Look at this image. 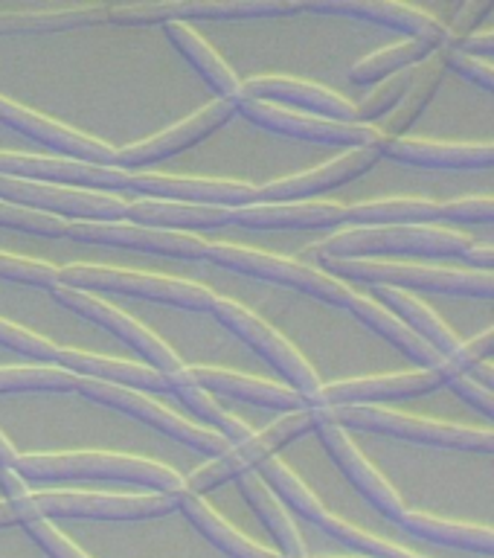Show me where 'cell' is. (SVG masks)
<instances>
[{
    "instance_id": "4",
    "label": "cell",
    "mask_w": 494,
    "mask_h": 558,
    "mask_svg": "<svg viewBox=\"0 0 494 558\" xmlns=\"http://www.w3.org/2000/svg\"><path fill=\"white\" fill-rule=\"evenodd\" d=\"M181 495H87V492H38L15 504L21 526L50 518H82V521H155L178 509Z\"/></svg>"
},
{
    "instance_id": "50",
    "label": "cell",
    "mask_w": 494,
    "mask_h": 558,
    "mask_svg": "<svg viewBox=\"0 0 494 558\" xmlns=\"http://www.w3.org/2000/svg\"><path fill=\"white\" fill-rule=\"evenodd\" d=\"M26 532L33 535L35 544H38L50 558H87L85 553H82L68 535H61L50 521H29L26 523Z\"/></svg>"
},
{
    "instance_id": "31",
    "label": "cell",
    "mask_w": 494,
    "mask_h": 558,
    "mask_svg": "<svg viewBox=\"0 0 494 558\" xmlns=\"http://www.w3.org/2000/svg\"><path fill=\"white\" fill-rule=\"evenodd\" d=\"M445 50L439 47V50H434L431 56H427L422 64H419L417 70V78L410 82L408 94L401 96V102L393 108L390 113H387V120H384V125L378 129V134H382L384 143H390V140H399L405 131L413 125V122L419 120V113L425 111L427 102L434 99V94L439 90V85H443L445 78Z\"/></svg>"
},
{
    "instance_id": "35",
    "label": "cell",
    "mask_w": 494,
    "mask_h": 558,
    "mask_svg": "<svg viewBox=\"0 0 494 558\" xmlns=\"http://www.w3.org/2000/svg\"><path fill=\"white\" fill-rule=\"evenodd\" d=\"M178 509H181L195 530L204 535V538L218 549V553H225L227 558H282L279 553H270V549L260 547V544H253L242 535V532H236L230 523L221 518L218 512H213L201 497L192 495H181L178 497Z\"/></svg>"
},
{
    "instance_id": "42",
    "label": "cell",
    "mask_w": 494,
    "mask_h": 558,
    "mask_svg": "<svg viewBox=\"0 0 494 558\" xmlns=\"http://www.w3.org/2000/svg\"><path fill=\"white\" fill-rule=\"evenodd\" d=\"M326 535H332L335 541L340 544H347V547L358 549V553H364L370 558H425V556H417V553H410V549L399 547V544H390V541L378 538V535H370V532L358 530L352 523L340 521L335 514H323L321 521H317Z\"/></svg>"
},
{
    "instance_id": "43",
    "label": "cell",
    "mask_w": 494,
    "mask_h": 558,
    "mask_svg": "<svg viewBox=\"0 0 494 558\" xmlns=\"http://www.w3.org/2000/svg\"><path fill=\"white\" fill-rule=\"evenodd\" d=\"M172 390L178 392V399H181L183 404H186V408H190L192 413H195V416L213 422V425L218 427V436H225V439L230 445H233V442L239 445V442H242V439H248V436L253 434L251 427L242 425L239 418H233V416H230V413H227V410L218 408L216 399H213L209 392L198 390L195 384L181 381V384H174Z\"/></svg>"
},
{
    "instance_id": "8",
    "label": "cell",
    "mask_w": 494,
    "mask_h": 558,
    "mask_svg": "<svg viewBox=\"0 0 494 558\" xmlns=\"http://www.w3.org/2000/svg\"><path fill=\"white\" fill-rule=\"evenodd\" d=\"M207 259H213L227 270L260 277L265 282H274V286L291 288V291L323 300V303L335 305V308H347V312H352V305L358 300L356 291L344 286L340 279L329 277L323 270L309 268L303 262L279 259V256H270V253L248 251V247H236V244H209Z\"/></svg>"
},
{
    "instance_id": "53",
    "label": "cell",
    "mask_w": 494,
    "mask_h": 558,
    "mask_svg": "<svg viewBox=\"0 0 494 558\" xmlns=\"http://www.w3.org/2000/svg\"><path fill=\"white\" fill-rule=\"evenodd\" d=\"M448 387H451L460 399H466L471 408H478L480 413H486V416L494 418V392L486 390L483 384L474 381L469 373H454L448 378Z\"/></svg>"
},
{
    "instance_id": "58",
    "label": "cell",
    "mask_w": 494,
    "mask_h": 558,
    "mask_svg": "<svg viewBox=\"0 0 494 558\" xmlns=\"http://www.w3.org/2000/svg\"><path fill=\"white\" fill-rule=\"evenodd\" d=\"M21 453L12 448V442H9L7 436L0 434V469H15V462Z\"/></svg>"
},
{
    "instance_id": "28",
    "label": "cell",
    "mask_w": 494,
    "mask_h": 558,
    "mask_svg": "<svg viewBox=\"0 0 494 558\" xmlns=\"http://www.w3.org/2000/svg\"><path fill=\"white\" fill-rule=\"evenodd\" d=\"M56 366L73 375H82V378H94V381L113 384V387H129V390H172L169 378L152 369V366L113 361V357L103 355H87V352H79V349H59Z\"/></svg>"
},
{
    "instance_id": "46",
    "label": "cell",
    "mask_w": 494,
    "mask_h": 558,
    "mask_svg": "<svg viewBox=\"0 0 494 558\" xmlns=\"http://www.w3.org/2000/svg\"><path fill=\"white\" fill-rule=\"evenodd\" d=\"M0 279H9V282H17V286L50 288L52 291V288L59 286V268H52L47 262L0 253Z\"/></svg>"
},
{
    "instance_id": "12",
    "label": "cell",
    "mask_w": 494,
    "mask_h": 558,
    "mask_svg": "<svg viewBox=\"0 0 494 558\" xmlns=\"http://www.w3.org/2000/svg\"><path fill=\"white\" fill-rule=\"evenodd\" d=\"M213 314L225 323L227 329L233 331L236 338H242L244 343L256 349L270 366H277L279 373L291 381V390L300 392V396L309 401V408H312L314 396H317L323 387L321 378H317V373L312 369V364H309L282 335H277L268 323L260 320L256 314H251L244 305L233 303V300H221V296H218L216 305H213Z\"/></svg>"
},
{
    "instance_id": "27",
    "label": "cell",
    "mask_w": 494,
    "mask_h": 558,
    "mask_svg": "<svg viewBox=\"0 0 494 558\" xmlns=\"http://www.w3.org/2000/svg\"><path fill=\"white\" fill-rule=\"evenodd\" d=\"M347 221V207L332 201H297V204H251L233 209V225L251 230H323Z\"/></svg>"
},
{
    "instance_id": "52",
    "label": "cell",
    "mask_w": 494,
    "mask_h": 558,
    "mask_svg": "<svg viewBox=\"0 0 494 558\" xmlns=\"http://www.w3.org/2000/svg\"><path fill=\"white\" fill-rule=\"evenodd\" d=\"M494 357V329L483 331L478 338L466 340L460 347V352L448 361L451 373H469L471 366L483 364V361H492Z\"/></svg>"
},
{
    "instance_id": "2",
    "label": "cell",
    "mask_w": 494,
    "mask_h": 558,
    "mask_svg": "<svg viewBox=\"0 0 494 558\" xmlns=\"http://www.w3.org/2000/svg\"><path fill=\"white\" fill-rule=\"evenodd\" d=\"M474 247L466 233L436 225H390V227H349L326 242L314 244L303 256L314 262L366 259L378 253H425V256H466Z\"/></svg>"
},
{
    "instance_id": "55",
    "label": "cell",
    "mask_w": 494,
    "mask_h": 558,
    "mask_svg": "<svg viewBox=\"0 0 494 558\" xmlns=\"http://www.w3.org/2000/svg\"><path fill=\"white\" fill-rule=\"evenodd\" d=\"M462 259L469 262L471 270H492L494 274V244H474Z\"/></svg>"
},
{
    "instance_id": "10",
    "label": "cell",
    "mask_w": 494,
    "mask_h": 558,
    "mask_svg": "<svg viewBox=\"0 0 494 558\" xmlns=\"http://www.w3.org/2000/svg\"><path fill=\"white\" fill-rule=\"evenodd\" d=\"M303 12V0H157L108 7V24L152 26L183 24L192 17L233 21V17H286Z\"/></svg>"
},
{
    "instance_id": "29",
    "label": "cell",
    "mask_w": 494,
    "mask_h": 558,
    "mask_svg": "<svg viewBox=\"0 0 494 558\" xmlns=\"http://www.w3.org/2000/svg\"><path fill=\"white\" fill-rule=\"evenodd\" d=\"M125 221L155 230H207V227L233 225L230 207H201V204H178V201L140 198L125 204Z\"/></svg>"
},
{
    "instance_id": "45",
    "label": "cell",
    "mask_w": 494,
    "mask_h": 558,
    "mask_svg": "<svg viewBox=\"0 0 494 558\" xmlns=\"http://www.w3.org/2000/svg\"><path fill=\"white\" fill-rule=\"evenodd\" d=\"M0 227H7V230H21V233L61 239V235H68L70 221H61V218L47 216V213H35V209L15 207V204L0 201Z\"/></svg>"
},
{
    "instance_id": "23",
    "label": "cell",
    "mask_w": 494,
    "mask_h": 558,
    "mask_svg": "<svg viewBox=\"0 0 494 558\" xmlns=\"http://www.w3.org/2000/svg\"><path fill=\"white\" fill-rule=\"evenodd\" d=\"M317 434H321L326 451H329L332 457H335V462L340 465V471L349 477V483H352V486H356L358 492L384 514V518H390V521L396 523H401L408 518V506H405V500L399 497V492H396V488L366 462V457L358 451L356 442L349 439L344 427L321 422V425H317Z\"/></svg>"
},
{
    "instance_id": "19",
    "label": "cell",
    "mask_w": 494,
    "mask_h": 558,
    "mask_svg": "<svg viewBox=\"0 0 494 558\" xmlns=\"http://www.w3.org/2000/svg\"><path fill=\"white\" fill-rule=\"evenodd\" d=\"M68 235L82 244H103V247H125V251L160 253L172 259H207L209 242L190 233L155 230L137 225H70Z\"/></svg>"
},
{
    "instance_id": "1",
    "label": "cell",
    "mask_w": 494,
    "mask_h": 558,
    "mask_svg": "<svg viewBox=\"0 0 494 558\" xmlns=\"http://www.w3.org/2000/svg\"><path fill=\"white\" fill-rule=\"evenodd\" d=\"M15 471L26 483H61V480H113L131 486L157 488L160 495H183V477L152 460L125 453H26L17 457Z\"/></svg>"
},
{
    "instance_id": "59",
    "label": "cell",
    "mask_w": 494,
    "mask_h": 558,
    "mask_svg": "<svg viewBox=\"0 0 494 558\" xmlns=\"http://www.w3.org/2000/svg\"><path fill=\"white\" fill-rule=\"evenodd\" d=\"M3 526H21L15 504H9V500H0V530H3Z\"/></svg>"
},
{
    "instance_id": "13",
    "label": "cell",
    "mask_w": 494,
    "mask_h": 558,
    "mask_svg": "<svg viewBox=\"0 0 494 558\" xmlns=\"http://www.w3.org/2000/svg\"><path fill=\"white\" fill-rule=\"evenodd\" d=\"M52 294H56V300H59L64 308L76 312L79 317H87V320L99 323V326H105V329L111 331L113 338L125 340L134 352H140V355L146 357L148 364H152V369L166 375L172 387L183 381L186 366L181 364V357L174 355L172 349L166 347L157 335H152L146 326H140L137 320H131L129 314L117 312L113 305L103 303V300H96V296L85 294V291H73V288L56 286L52 288Z\"/></svg>"
},
{
    "instance_id": "47",
    "label": "cell",
    "mask_w": 494,
    "mask_h": 558,
    "mask_svg": "<svg viewBox=\"0 0 494 558\" xmlns=\"http://www.w3.org/2000/svg\"><path fill=\"white\" fill-rule=\"evenodd\" d=\"M0 347L35 357V361H44L47 366H56V357H59L61 349L56 343H50V340H44L41 335L21 329L15 323L3 320V317H0Z\"/></svg>"
},
{
    "instance_id": "21",
    "label": "cell",
    "mask_w": 494,
    "mask_h": 558,
    "mask_svg": "<svg viewBox=\"0 0 494 558\" xmlns=\"http://www.w3.org/2000/svg\"><path fill=\"white\" fill-rule=\"evenodd\" d=\"M239 99L277 105V108L288 105V111L312 113V117H323V120L358 122L356 105L349 102V99H344V96L329 90V87L312 85V82H300V78H251V82H244L242 85V96H239Z\"/></svg>"
},
{
    "instance_id": "34",
    "label": "cell",
    "mask_w": 494,
    "mask_h": 558,
    "mask_svg": "<svg viewBox=\"0 0 494 558\" xmlns=\"http://www.w3.org/2000/svg\"><path fill=\"white\" fill-rule=\"evenodd\" d=\"M349 314H356L358 320L364 323V326H370L375 335H382L384 340H390L393 347L401 349V352L408 357H413L417 364H422V369H451L443 355H436L425 340L417 338V335H413L396 314L387 312L382 303H373V300H366V296L358 294L356 305H352V312Z\"/></svg>"
},
{
    "instance_id": "14",
    "label": "cell",
    "mask_w": 494,
    "mask_h": 558,
    "mask_svg": "<svg viewBox=\"0 0 494 558\" xmlns=\"http://www.w3.org/2000/svg\"><path fill=\"white\" fill-rule=\"evenodd\" d=\"M239 113L244 120H251L260 129H268L274 134H286L294 140H309V143H329V146H375L384 143L382 134L375 125H361V122H335L312 117V113L288 111L277 105L251 102V99H239Z\"/></svg>"
},
{
    "instance_id": "11",
    "label": "cell",
    "mask_w": 494,
    "mask_h": 558,
    "mask_svg": "<svg viewBox=\"0 0 494 558\" xmlns=\"http://www.w3.org/2000/svg\"><path fill=\"white\" fill-rule=\"evenodd\" d=\"M76 390L85 396V399L96 401V404H103V408H111V410H120L125 416H134L137 422L143 425L155 427L157 434L169 436L174 442L186 445L192 451H201V453H209L213 460L221 457V453L230 448L225 436L213 434V430H204L198 425H190L186 418H181L178 413L172 410L160 408L155 401L143 396L137 390H129V387H113V384H103V381H94V378H76Z\"/></svg>"
},
{
    "instance_id": "41",
    "label": "cell",
    "mask_w": 494,
    "mask_h": 558,
    "mask_svg": "<svg viewBox=\"0 0 494 558\" xmlns=\"http://www.w3.org/2000/svg\"><path fill=\"white\" fill-rule=\"evenodd\" d=\"M79 375L61 369V366H3L0 369V396L7 392L50 390L68 392L76 390Z\"/></svg>"
},
{
    "instance_id": "25",
    "label": "cell",
    "mask_w": 494,
    "mask_h": 558,
    "mask_svg": "<svg viewBox=\"0 0 494 558\" xmlns=\"http://www.w3.org/2000/svg\"><path fill=\"white\" fill-rule=\"evenodd\" d=\"M183 381L195 384L198 390L209 392V396H230V399L248 401L256 408L279 410V413H297V410L309 408V401L288 387L242 373H230V369H216V366H186Z\"/></svg>"
},
{
    "instance_id": "17",
    "label": "cell",
    "mask_w": 494,
    "mask_h": 558,
    "mask_svg": "<svg viewBox=\"0 0 494 558\" xmlns=\"http://www.w3.org/2000/svg\"><path fill=\"white\" fill-rule=\"evenodd\" d=\"M382 157V143L349 148L347 155L335 157V160L317 166L312 172L291 174V178H279V181H270L265 186H256V195H260L256 204H297V201H309L317 192L335 190L340 183L356 181L364 172H370Z\"/></svg>"
},
{
    "instance_id": "24",
    "label": "cell",
    "mask_w": 494,
    "mask_h": 558,
    "mask_svg": "<svg viewBox=\"0 0 494 558\" xmlns=\"http://www.w3.org/2000/svg\"><path fill=\"white\" fill-rule=\"evenodd\" d=\"M303 12H317V15H349L361 21L399 29L408 38H422L445 47V24L427 15L422 9L401 7V3H387V0H303Z\"/></svg>"
},
{
    "instance_id": "26",
    "label": "cell",
    "mask_w": 494,
    "mask_h": 558,
    "mask_svg": "<svg viewBox=\"0 0 494 558\" xmlns=\"http://www.w3.org/2000/svg\"><path fill=\"white\" fill-rule=\"evenodd\" d=\"M382 155L422 169H492L494 140L489 143H448V140H390Z\"/></svg>"
},
{
    "instance_id": "20",
    "label": "cell",
    "mask_w": 494,
    "mask_h": 558,
    "mask_svg": "<svg viewBox=\"0 0 494 558\" xmlns=\"http://www.w3.org/2000/svg\"><path fill=\"white\" fill-rule=\"evenodd\" d=\"M0 122L9 125V129L21 131L35 143L41 146H50L56 151H61L70 160H82V163H96V166H117V148L103 143V140H94L82 134V131H73L61 122H52L50 117H41L38 111H29L24 105H15L12 99H3L0 96Z\"/></svg>"
},
{
    "instance_id": "3",
    "label": "cell",
    "mask_w": 494,
    "mask_h": 558,
    "mask_svg": "<svg viewBox=\"0 0 494 558\" xmlns=\"http://www.w3.org/2000/svg\"><path fill=\"white\" fill-rule=\"evenodd\" d=\"M317 418L329 422V425L396 436V439H408V442L417 445H434V448H448V451L494 453V430L448 425V422H436V418L425 416H408V413H396V410L326 408L317 410Z\"/></svg>"
},
{
    "instance_id": "5",
    "label": "cell",
    "mask_w": 494,
    "mask_h": 558,
    "mask_svg": "<svg viewBox=\"0 0 494 558\" xmlns=\"http://www.w3.org/2000/svg\"><path fill=\"white\" fill-rule=\"evenodd\" d=\"M329 277L358 279L375 288H419L451 296H483L494 300L492 270H451L431 268V265H408V262L378 259H329L321 262Z\"/></svg>"
},
{
    "instance_id": "30",
    "label": "cell",
    "mask_w": 494,
    "mask_h": 558,
    "mask_svg": "<svg viewBox=\"0 0 494 558\" xmlns=\"http://www.w3.org/2000/svg\"><path fill=\"white\" fill-rule=\"evenodd\" d=\"M375 296H378L384 308L396 314L417 338L425 340L436 355H443L445 361H451V357L460 352L462 340L454 335L451 326H445L443 317H439L431 305H425L422 300L408 294V291H401V288H375Z\"/></svg>"
},
{
    "instance_id": "15",
    "label": "cell",
    "mask_w": 494,
    "mask_h": 558,
    "mask_svg": "<svg viewBox=\"0 0 494 558\" xmlns=\"http://www.w3.org/2000/svg\"><path fill=\"white\" fill-rule=\"evenodd\" d=\"M451 375V369H413V373L373 375V378H352V381L326 384L314 396L312 408H378V401L413 399V396H425L431 390H439L443 384H448Z\"/></svg>"
},
{
    "instance_id": "22",
    "label": "cell",
    "mask_w": 494,
    "mask_h": 558,
    "mask_svg": "<svg viewBox=\"0 0 494 558\" xmlns=\"http://www.w3.org/2000/svg\"><path fill=\"white\" fill-rule=\"evenodd\" d=\"M0 174L38 183H68V186H120L125 190L129 174L117 166H96L70 157H35L17 151H0Z\"/></svg>"
},
{
    "instance_id": "38",
    "label": "cell",
    "mask_w": 494,
    "mask_h": 558,
    "mask_svg": "<svg viewBox=\"0 0 494 558\" xmlns=\"http://www.w3.org/2000/svg\"><path fill=\"white\" fill-rule=\"evenodd\" d=\"M401 526L419 538L434 541L443 547L471 549V553H486L494 556V530L492 526H478V523H454L434 518L425 512H408V518L401 521Z\"/></svg>"
},
{
    "instance_id": "44",
    "label": "cell",
    "mask_w": 494,
    "mask_h": 558,
    "mask_svg": "<svg viewBox=\"0 0 494 558\" xmlns=\"http://www.w3.org/2000/svg\"><path fill=\"white\" fill-rule=\"evenodd\" d=\"M417 68H408V70H399V73H393V76L382 78L378 85H375L373 94H366V99L361 105H356V113H358V122L366 125V122L378 120L384 113H390L396 105L401 102V96L408 94L410 82L417 78Z\"/></svg>"
},
{
    "instance_id": "7",
    "label": "cell",
    "mask_w": 494,
    "mask_h": 558,
    "mask_svg": "<svg viewBox=\"0 0 494 558\" xmlns=\"http://www.w3.org/2000/svg\"><path fill=\"white\" fill-rule=\"evenodd\" d=\"M317 425H321V418H317V410L312 408L286 413L274 425L265 427L262 434H251L239 445H230L221 457H216L209 465L195 471L190 480H183V495L201 497L213 492V488L225 486L227 480L242 477L244 471H253L262 462L274 460V453L279 448H286L288 442H294L300 436L317 430Z\"/></svg>"
},
{
    "instance_id": "54",
    "label": "cell",
    "mask_w": 494,
    "mask_h": 558,
    "mask_svg": "<svg viewBox=\"0 0 494 558\" xmlns=\"http://www.w3.org/2000/svg\"><path fill=\"white\" fill-rule=\"evenodd\" d=\"M0 486L7 492V500H24L33 492L26 488V480L15 469H0Z\"/></svg>"
},
{
    "instance_id": "33",
    "label": "cell",
    "mask_w": 494,
    "mask_h": 558,
    "mask_svg": "<svg viewBox=\"0 0 494 558\" xmlns=\"http://www.w3.org/2000/svg\"><path fill=\"white\" fill-rule=\"evenodd\" d=\"M166 35H169V41L178 47V52H181L183 59L190 61L192 68L198 70L201 76L213 85L218 99H233V102H239V96H242V82L236 78V73L227 68L225 59H221V56H218L192 26L166 24Z\"/></svg>"
},
{
    "instance_id": "57",
    "label": "cell",
    "mask_w": 494,
    "mask_h": 558,
    "mask_svg": "<svg viewBox=\"0 0 494 558\" xmlns=\"http://www.w3.org/2000/svg\"><path fill=\"white\" fill-rule=\"evenodd\" d=\"M471 369H474V375H471V378L483 384L486 390L494 392V364H492V361H483V364L471 366Z\"/></svg>"
},
{
    "instance_id": "9",
    "label": "cell",
    "mask_w": 494,
    "mask_h": 558,
    "mask_svg": "<svg viewBox=\"0 0 494 558\" xmlns=\"http://www.w3.org/2000/svg\"><path fill=\"white\" fill-rule=\"evenodd\" d=\"M0 201L15 207L47 213L70 225H120L125 218V201L96 190H70L56 183L21 181L0 174Z\"/></svg>"
},
{
    "instance_id": "16",
    "label": "cell",
    "mask_w": 494,
    "mask_h": 558,
    "mask_svg": "<svg viewBox=\"0 0 494 558\" xmlns=\"http://www.w3.org/2000/svg\"><path fill=\"white\" fill-rule=\"evenodd\" d=\"M125 190L140 192L143 198L152 201H178V204H201V207L242 209L260 201L253 183L155 172H131L129 181H125Z\"/></svg>"
},
{
    "instance_id": "18",
    "label": "cell",
    "mask_w": 494,
    "mask_h": 558,
    "mask_svg": "<svg viewBox=\"0 0 494 558\" xmlns=\"http://www.w3.org/2000/svg\"><path fill=\"white\" fill-rule=\"evenodd\" d=\"M236 111H239V102H233V99H216V102L204 105L198 113H192L172 129L160 131L155 137L134 143V146L117 148V169L129 172V166L157 163V160H166V157L181 155L190 146L209 137L213 131L221 129L225 122L233 120Z\"/></svg>"
},
{
    "instance_id": "32",
    "label": "cell",
    "mask_w": 494,
    "mask_h": 558,
    "mask_svg": "<svg viewBox=\"0 0 494 558\" xmlns=\"http://www.w3.org/2000/svg\"><path fill=\"white\" fill-rule=\"evenodd\" d=\"M239 488L248 497V504L253 506V512L260 514V521L265 523V530L274 535L282 558H309L305 556V544L300 538V532L291 523L288 512L279 504V497L268 488V483L260 477V471H244L239 477Z\"/></svg>"
},
{
    "instance_id": "36",
    "label": "cell",
    "mask_w": 494,
    "mask_h": 558,
    "mask_svg": "<svg viewBox=\"0 0 494 558\" xmlns=\"http://www.w3.org/2000/svg\"><path fill=\"white\" fill-rule=\"evenodd\" d=\"M108 24V7L38 9V12H0V35L68 33L82 26Z\"/></svg>"
},
{
    "instance_id": "56",
    "label": "cell",
    "mask_w": 494,
    "mask_h": 558,
    "mask_svg": "<svg viewBox=\"0 0 494 558\" xmlns=\"http://www.w3.org/2000/svg\"><path fill=\"white\" fill-rule=\"evenodd\" d=\"M457 50H466V52H474V56H494V29L492 33H478L474 38H469V41L462 44V47H457Z\"/></svg>"
},
{
    "instance_id": "48",
    "label": "cell",
    "mask_w": 494,
    "mask_h": 558,
    "mask_svg": "<svg viewBox=\"0 0 494 558\" xmlns=\"http://www.w3.org/2000/svg\"><path fill=\"white\" fill-rule=\"evenodd\" d=\"M494 9L492 0H483V3H466V7L457 9L451 24H445V47H462V44L474 38L480 33V24L486 21V15Z\"/></svg>"
},
{
    "instance_id": "39",
    "label": "cell",
    "mask_w": 494,
    "mask_h": 558,
    "mask_svg": "<svg viewBox=\"0 0 494 558\" xmlns=\"http://www.w3.org/2000/svg\"><path fill=\"white\" fill-rule=\"evenodd\" d=\"M434 50H439V44L422 41V38H405V41L390 44V47H384V50L373 52V56H366L358 64H352L349 78L356 85H375V82H382V78L393 76L399 70L417 68Z\"/></svg>"
},
{
    "instance_id": "49",
    "label": "cell",
    "mask_w": 494,
    "mask_h": 558,
    "mask_svg": "<svg viewBox=\"0 0 494 558\" xmlns=\"http://www.w3.org/2000/svg\"><path fill=\"white\" fill-rule=\"evenodd\" d=\"M445 50V68L457 70L460 76H466L474 85L486 87L494 94V64L486 59H480L474 52L454 50V47H443Z\"/></svg>"
},
{
    "instance_id": "37",
    "label": "cell",
    "mask_w": 494,
    "mask_h": 558,
    "mask_svg": "<svg viewBox=\"0 0 494 558\" xmlns=\"http://www.w3.org/2000/svg\"><path fill=\"white\" fill-rule=\"evenodd\" d=\"M347 221L356 227L434 225L443 221V201L427 198H382L347 207Z\"/></svg>"
},
{
    "instance_id": "6",
    "label": "cell",
    "mask_w": 494,
    "mask_h": 558,
    "mask_svg": "<svg viewBox=\"0 0 494 558\" xmlns=\"http://www.w3.org/2000/svg\"><path fill=\"white\" fill-rule=\"evenodd\" d=\"M59 286L73 291H111V294L143 296L152 303H166L186 312H213L218 296L213 291L183 279L157 277V274H140V270L103 268V265H70L59 268Z\"/></svg>"
},
{
    "instance_id": "40",
    "label": "cell",
    "mask_w": 494,
    "mask_h": 558,
    "mask_svg": "<svg viewBox=\"0 0 494 558\" xmlns=\"http://www.w3.org/2000/svg\"><path fill=\"white\" fill-rule=\"evenodd\" d=\"M260 471H262V480L268 483V488L274 492V495L282 497L294 512H300L305 521H312L314 526H317V521L326 514V506L317 500V495H312V488L305 486L294 471L277 460L262 462Z\"/></svg>"
},
{
    "instance_id": "51",
    "label": "cell",
    "mask_w": 494,
    "mask_h": 558,
    "mask_svg": "<svg viewBox=\"0 0 494 558\" xmlns=\"http://www.w3.org/2000/svg\"><path fill=\"white\" fill-rule=\"evenodd\" d=\"M445 221H469V225H494V198L443 201Z\"/></svg>"
}]
</instances>
